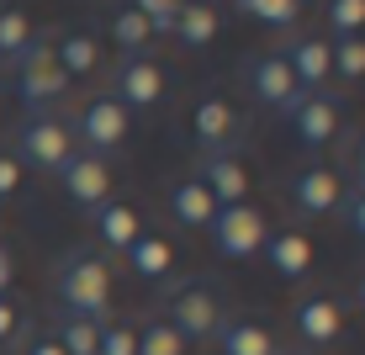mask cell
Wrapping results in <instances>:
<instances>
[{"instance_id":"obj_23","label":"cell","mask_w":365,"mask_h":355,"mask_svg":"<svg viewBox=\"0 0 365 355\" xmlns=\"http://www.w3.org/2000/svg\"><path fill=\"white\" fill-rule=\"evenodd\" d=\"M212 37H217V11H212V6H180L175 43H180V48H207Z\"/></svg>"},{"instance_id":"obj_34","label":"cell","mask_w":365,"mask_h":355,"mask_svg":"<svg viewBox=\"0 0 365 355\" xmlns=\"http://www.w3.org/2000/svg\"><path fill=\"white\" fill-rule=\"evenodd\" d=\"M16 329H21V313H16V302H11V297H0V345H6V339L16 334Z\"/></svg>"},{"instance_id":"obj_16","label":"cell","mask_w":365,"mask_h":355,"mask_svg":"<svg viewBox=\"0 0 365 355\" xmlns=\"http://www.w3.org/2000/svg\"><path fill=\"white\" fill-rule=\"evenodd\" d=\"M91 218H96V239H101L106 249H117V255H128L133 239L143 234V228H138V212L128 207V201H101Z\"/></svg>"},{"instance_id":"obj_37","label":"cell","mask_w":365,"mask_h":355,"mask_svg":"<svg viewBox=\"0 0 365 355\" xmlns=\"http://www.w3.org/2000/svg\"><path fill=\"white\" fill-rule=\"evenodd\" d=\"M355 175H360V191H365V138H360V149H355Z\"/></svg>"},{"instance_id":"obj_19","label":"cell","mask_w":365,"mask_h":355,"mask_svg":"<svg viewBox=\"0 0 365 355\" xmlns=\"http://www.w3.org/2000/svg\"><path fill=\"white\" fill-rule=\"evenodd\" d=\"M217 350L222 355H281V350H275V339H270V329L244 324V319L217 329Z\"/></svg>"},{"instance_id":"obj_32","label":"cell","mask_w":365,"mask_h":355,"mask_svg":"<svg viewBox=\"0 0 365 355\" xmlns=\"http://www.w3.org/2000/svg\"><path fill=\"white\" fill-rule=\"evenodd\" d=\"M16 186H21V159L0 149V196H16Z\"/></svg>"},{"instance_id":"obj_12","label":"cell","mask_w":365,"mask_h":355,"mask_svg":"<svg viewBox=\"0 0 365 355\" xmlns=\"http://www.w3.org/2000/svg\"><path fill=\"white\" fill-rule=\"evenodd\" d=\"M281 59H286V69L297 74L302 96H318L323 85H329V74H334V59H329V37H318V32H307V37H292Z\"/></svg>"},{"instance_id":"obj_13","label":"cell","mask_w":365,"mask_h":355,"mask_svg":"<svg viewBox=\"0 0 365 355\" xmlns=\"http://www.w3.org/2000/svg\"><path fill=\"white\" fill-rule=\"evenodd\" d=\"M292 133H297V144H307V149H329L334 144V133H339V101L334 96H302L292 111Z\"/></svg>"},{"instance_id":"obj_27","label":"cell","mask_w":365,"mask_h":355,"mask_svg":"<svg viewBox=\"0 0 365 355\" xmlns=\"http://www.w3.org/2000/svg\"><path fill=\"white\" fill-rule=\"evenodd\" d=\"M138 355H185V339L175 334L165 319H159V324H143V334H138Z\"/></svg>"},{"instance_id":"obj_24","label":"cell","mask_w":365,"mask_h":355,"mask_svg":"<svg viewBox=\"0 0 365 355\" xmlns=\"http://www.w3.org/2000/svg\"><path fill=\"white\" fill-rule=\"evenodd\" d=\"M238 16L259 21V27H297L302 6L297 0H238Z\"/></svg>"},{"instance_id":"obj_10","label":"cell","mask_w":365,"mask_h":355,"mask_svg":"<svg viewBox=\"0 0 365 355\" xmlns=\"http://www.w3.org/2000/svg\"><path fill=\"white\" fill-rule=\"evenodd\" d=\"M191 181H201V191L217 201V207H233V201L249 196V170H244V159H238L233 149L228 154H201Z\"/></svg>"},{"instance_id":"obj_11","label":"cell","mask_w":365,"mask_h":355,"mask_svg":"<svg viewBox=\"0 0 365 355\" xmlns=\"http://www.w3.org/2000/svg\"><path fill=\"white\" fill-rule=\"evenodd\" d=\"M339 201H344V186H339V175L329 164H307V170H297L292 181V207L302 218H329L339 212Z\"/></svg>"},{"instance_id":"obj_26","label":"cell","mask_w":365,"mask_h":355,"mask_svg":"<svg viewBox=\"0 0 365 355\" xmlns=\"http://www.w3.org/2000/svg\"><path fill=\"white\" fill-rule=\"evenodd\" d=\"M329 59H334V74L365 80V37H329Z\"/></svg>"},{"instance_id":"obj_1","label":"cell","mask_w":365,"mask_h":355,"mask_svg":"<svg viewBox=\"0 0 365 355\" xmlns=\"http://www.w3.org/2000/svg\"><path fill=\"white\" fill-rule=\"evenodd\" d=\"M58 302L69 308V319H85V324H101L111 308V265L106 255H91V249H80V255H69L58 265Z\"/></svg>"},{"instance_id":"obj_7","label":"cell","mask_w":365,"mask_h":355,"mask_svg":"<svg viewBox=\"0 0 365 355\" xmlns=\"http://www.w3.org/2000/svg\"><path fill=\"white\" fill-rule=\"evenodd\" d=\"M159 96H165V69L154 64V59H122L117 64V80H111V101H117L122 111H148L159 106Z\"/></svg>"},{"instance_id":"obj_30","label":"cell","mask_w":365,"mask_h":355,"mask_svg":"<svg viewBox=\"0 0 365 355\" xmlns=\"http://www.w3.org/2000/svg\"><path fill=\"white\" fill-rule=\"evenodd\" d=\"M329 27H334V37H360L365 0H334V6H329Z\"/></svg>"},{"instance_id":"obj_9","label":"cell","mask_w":365,"mask_h":355,"mask_svg":"<svg viewBox=\"0 0 365 355\" xmlns=\"http://www.w3.org/2000/svg\"><path fill=\"white\" fill-rule=\"evenodd\" d=\"M58 186H64V196L80 212H96L101 201H111V170H106V159H96V154H74L64 170H58Z\"/></svg>"},{"instance_id":"obj_17","label":"cell","mask_w":365,"mask_h":355,"mask_svg":"<svg viewBox=\"0 0 365 355\" xmlns=\"http://www.w3.org/2000/svg\"><path fill=\"white\" fill-rule=\"evenodd\" d=\"M265 260L275 265V276L302 281V276L312 271V239H302V234H270L265 239Z\"/></svg>"},{"instance_id":"obj_21","label":"cell","mask_w":365,"mask_h":355,"mask_svg":"<svg viewBox=\"0 0 365 355\" xmlns=\"http://www.w3.org/2000/svg\"><path fill=\"white\" fill-rule=\"evenodd\" d=\"M32 43H37L32 16H27V11H16V6H0V64H16Z\"/></svg>"},{"instance_id":"obj_35","label":"cell","mask_w":365,"mask_h":355,"mask_svg":"<svg viewBox=\"0 0 365 355\" xmlns=\"http://www.w3.org/2000/svg\"><path fill=\"white\" fill-rule=\"evenodd\" d=\"M11 281H16V260H11V249L0 244V297L11 291Z\"/></svg>"},{"instance_id":"obj_31","label":"cell","mask_w":365,"mask_h":355,"mask_svg":"<svg viewBox=\"0 0 365 355\" xmlns=\"http://www.w3.org/2000/svg\"><path fill=\"white\" fill-rule=\"evenodd\" d=\"M138 16L148 21V32H165V37H175V21H180V6H175V0H143V6H138Z\"/></svg>"},{"instance_id":"obj_36","label":"cell","mask_w":365,"mask_h":355,"mask_svg":"<svg viewBox=\"0 0 365 355\" xmlns=\"http://www.w3.org/2000/svg\"><path fill=\"white\" fill-rule=\"evenodd\" d=\"M27 355H64V345H58L53 334H37L32 345H27Z\"/></svg>"},{"instance_id":"obj_33","label":"cell","mask_w":365,"mask_h":355,"mask_svg":"<svg viewBox=\"0 0 365 355\" xmlns=\"http://www.w3.org/2000/svg\"><path fill=\"white\" fill-rule=\"evenodd\" d=\"M339 212H344V223L355 228V234L365 239V191H355L349 201H339Z\"/></svg>"},{"instance_id":"obj_18","label":"cell","mask_w":365,"mask_h":355,"mask_svg":"<svg viewBox=\"0 0 365 355\" xmlns=\"http://www.w3.org/2000/svg\"><path fill=\"white\" fill-rule=\"evenodd\" d=\"M170 212H175V223H180V228H207L212 212H217V201L201 191V181L185 175L180 186H170Z\"/></svg>"},{"instance_id":"obj_15","label":"cell","mask_w":365,"mask_h":355,"mask_svg":"<svg viewBox=\"0 0 365 355\" xmlns=\"http://www.w3.org/2000/svg\"><path fill=\"white\" fill-rule=\"evenodd\" d=\"M292 324H297V334L307 339V345H334L339 329H344V313H339L334 297H302L292 308Z\"/></svg>"},{"instance_id":"obj_29","label":"cell","mask_w":365,"mask_h":355,"mask_svg":"<svg viewBox=\"0 0 365 355\" xmlns=\"http://www.w3.org/2000/svg\"><path fill=\"white\" fill-rule=\"evenodd\" d=\"M53 339L64 345V355H96V324H85V319H64Z\"/></svg>"},{"instance_id":"obj_20","label":"cell","mask_w":365,"mask_h":355,"mask_svg":"<svg viewBox=\"0 0 365 355\" xmlns=\"http://www.w3.org/2000/svg\"><path fill=\"white\" fill-rule=\"evenodd\" d=\"M128 260H133V271L143 276V281H170V271H175V249L165 244V239H148V234L133 239Z\"/></svg>"},{"instance_id":"obj_22","label":"cell","mask_w":365,"mask_h":355,"mask_svg":"<svg viewBox=\"0 0 365 355\" xmlns=\"http://www.w3.org/2000/svg\"><path fill=\"white\" fill-rule=\"evenodd\" d=\"M53 59H58V69L74 80V74H91L101 64V48H96L91 32H64V37H58V48H53Z\"/></svg>"},{"instance_id":"obj_14","label":"cell","mask_w":365,"mask_h":355,"mask_svg":"<svg viewBox=\"0 0 365 355\" xmlns=\"http://www.w3.org/2000/svg\"><path fill=\"white\" fill-rule=\"evenodd\" d=\"M191 128H196L201 154H228L233 138H238V111L222 96H201L196 111H191Z\"/></svg>"},{"instance_id":"obj_8","label":"cell","mask_w":365,"mask_h":355,"mask_svg":"<svg viewBox=\"0 0 365 355\" xmlns=\"http://www.w3.org/2000/svg\"><path fill=\"white\" fill-rule=\"evenodd\" d=\"M244 80H249V96H255L259 106H270V111H292L302 101V85H297V74L286 69L281 54H255Z\"/></svg>"},{"instance_id":"obj_4","label":"cell","mask_w":365,"mask_h":355,"mask_svg":"<svg viewBox=\"0 0 365 355\" xmlns=\"http://www.w3.org/2000/svg\"><path fill=\"white\" fill-rule=\"evenodd\" d=\"M74 154H80V149H74L69 122L48 117V111H37V117L21 122V138H16V159L21 164H32V170H43V175H58Z\"/></svg>"},{"instance_id":"obj_28","label":"cell","mask_w":365,"mask_h":355,"mask_svg":"<svg viewBox=\"0 0 365 355\" xmlns=\"http://www.w3.org/2000/svg\"><path fill=\"white\" fill-rule=\"evenodd\" d=\"M96 355H138V334L128 324H96Z\"/></svg>"},{"instance_id":"obj_2","label":"cell","mask_w":365,"mask_h":355,"mask_svg":"<svg viewBox=\"0 0 365 355\" xmlns=\"http://www.w3.org/2000/svg\"><path fill=\"white\" fill-rule=\"evenodd\" d=\"M165 324L175 329V334L185 339V345H201V339H217V329L228 324L222 319V297L212 291L207 281H185V286H175L170 291V313H165Z\"/></svg>"},{"instance_id":"obj_5","label":"cell","mask_w":365,"mask_h":355,"mask_svg":"<svg viewBox=\"0 0 365 355\" xmlns=\"http://www.w3.org/2000/svg\"><path fill=\"white\" fill-rule=\"evenodd\" d=\"M69 133H74V149H80V154L106 159L111 149L128 144V111H122L111 96H96V101H85V106H80V117H74Z\"/></svg>"},{"instance_id":"obj_3","label":"cell","mask_w":365,"mask_h":355,"mask_svg":"<svg viewBox=\"0 0 365 355\" xmlns=\"http://www.w3.org/2000/svg\"><path fill=\"white\" fill-rule=\"evenodd\" d=\"M207 234H212V249H217L222 260H249V255H259V249H265L270 223H265V212H259V207L233 201V207H217V212H212Z\"/></svg>"},{"instance_id":"obj_6","label":"cell","mask_w":365,"mask_h":355,"mask_svg":"<svg viewBox=\"0 0 365 355\" xmlns=\"http://www.w3.org/2000/svg\"><path fill=\"white\" fill-rule=\"evenodd\" d=\"M69 91V74L58 69V59H53V48L37 37V43L27 48V54L16 59V96L27 101V106H53L58 96Z\"/></svg>"},{"instance_id":"obj_38","label":"cell","mask_w":365,"mask_h":355,"mask_svg":"<svg viewBox=\"0 0 365 355\" xmlns=\"http://www.w3.org/2000/svg\"><path fill=\"white\" fill-rule=\"evenodd\" d=\"M360 308H365V276H360Z\"/></svg>"},{"instance_id":"obj_25","label":"cell","mask_w":365,"mask_h":355,"mask_svg":"<svg viewBox=\"0 0 365 355\" xmlns=\"http://www.w3.org/2000/svg\"><path fill=\"white\" fill-rule=\"evenodd\" d=\"M111 37H117V48H122L128 59H143V48L154 43V32H148V21L138 16V6L117 11V21H111Z\"/></svg>"}]
</instances>
